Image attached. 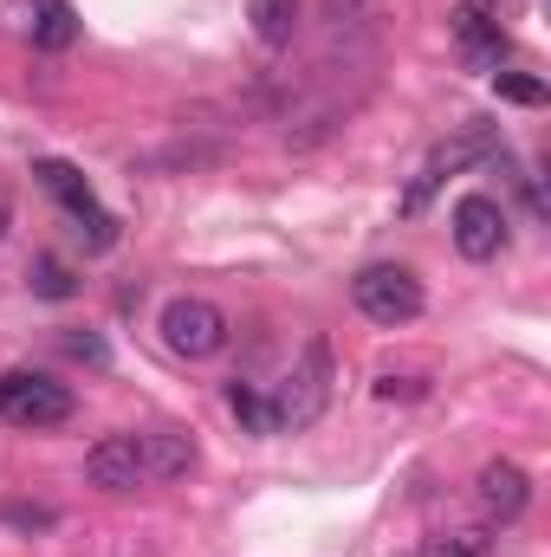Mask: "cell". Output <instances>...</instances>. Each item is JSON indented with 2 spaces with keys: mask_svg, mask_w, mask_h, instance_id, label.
Wrapping results in <instances>:
<instances>
[{
  "mask_svg": "<svg viewBox=\"0 0 551 557\" xmlns=\"http://www.w3.org/2000/svg\"><path fill=\"white\" fill-rule=\"evenodd\" d=\"M33 285H39L46 298H65V292H72V278H65L59 260H39V267H33Z\"/></svg>",
  "mask_w": 551,
  "mask_h": 557,
  "instance_id": "obj_16",
  "label": "cell"
},
{
  "mask_svg": "<svg viewBox=\"0 0 551 557\" xmlns=\"http://www.w3.org/2000/svg\"><path fill=\"white\" fill-rule=\"evenodd\" d=\"M78 39V13L65 0H33V46L39 52H65Z\"/></svg>",
  "mask_w": 551,
  "mask_h": 557,
  "instance_id": "obj_11",
  "label": "cell"
},
{
  "mask_svg": "<svg viewBox=\"0 0 551 557\" xmlns=\"http://www.w3.org/2000/svg\"><path fill=\"white\" fill-rule=\"evenodd\" d=\"M85 473H91V486H105V493H131L143 480L137 434H105V441L85 454Z\"/></svg>",
  "mask_w": 551,
  "mask_h": 557,
  "instance_id": "obj_8",
  "label": "cell"
},
{
  "mask_svg": "<svg viewBox=\"0 0 551 557\" xmlns=\"http://www.w3.org/2000/svg\"><path fill=\"white\" fill-rule=\"evenodd\" d=\"M137 460H143V480H182L201 460V447L182 428H149V434H137Z\"/></svg>",
  "mask_w": 551,
  "mask_h": 557,
  "instance_id": "obj_7",
  "label": "cell"
},
{
  "mask_svg": "<svg viewBox=\"0 0 551 557\" xmlns=\"http://www.w3.org/2000/svg\"><path fill=\"white\" fill-rule=\"evenodd\" d=\"M247 20H254V39H260V46H292V33H298V0H247Z\"/></svg>",
  "mask_w": 551,
  "mask_h": 557,
  "instance_id": "obj_12",
  "label": "cell"
},
{
  "mask_svg": "<svg viewBox=\"0 0 551 557\" xmlns=\"http://www.w3.org/2000/svg\"><path fill=\"white\" fill-rule=\"evenodd\" d=\"M0 234H7V195H0Z\"/></svg>",
  "mask_w": 551,
  "mask_h": 557,
  "instance_id": "obj_18",
  "label": "cell"
},
{
  "mask_svg": "<svg viewBox=\"0 0 551 557\" xmlns=\"http://www.w3.org/2000/svg\"><path fill=\"white\" fill-rule=\"evenodd\" d=\"M415 557H487V539L480 532H441V539H428Z\"/></svg>",
  "mask_w": 551,
  "mask_h": 557,
  "instance_id": "obj_13",
  "label": "cell"
},
{
  "mask_svg": "<svg viewBox=\"0 0 551 557\" xmlns=\"http://www.w3.org/2000/svg\"><path fill=\"white\" fill-rule=\"evenodd\" d=\"M33 175H39V182H46V188H52V195L65 201V214L78 221V240H85L91 253H105V247L118 240V221H111V214L98 208V195H91V182H85V175H78L72 162H59V156H46V162H33Z\"/></svg>",
  "mask_w": 551,
  "mask_h": 557,
  "instance_id": "obj_3",
  "label": "cell"
},
{
  "mask_svg": "<svg viewBox=\"0 0 551 557\" xmlns=\"http://www.w3.org/2000/svg\"><path fill=\"white\" fill-rule=\"evenodd\" d=\"M454 39H461V52H467L480 72H493V65L506 59V33H500V20H487L480 7H461V13H454Z\"/></svg>",
  "mask_w": 551,
  "mask_h": 557,
  "instance_id": "obj_10",
  "label": "cell"
},
{
  "mask_svg": "<svg viewBox=\"0 0 551 557\" xmlns=\"http://www.w3.org/2000/svg\"><path fill=\"white\" fill-rule=\"evenodd\" d=\"M162 344H169L175 357H188V363L215 357V350L228 344L221 305H208V298H175V305H162Z\"/></svg>",
  "mask_w": 551,
  "mask_h": 557,
  "instance_id": "obj_5",
  "label": "cell"
},
{
  "mask_svg": "<svg viewBox=\"0 0 551 557\" xmlns=\"http://www.w3.org/2000/svg\"><path fill=\"white\" fill-rule=\"evenodd\" d=\"M228 403H234V416L247 421L254 434H267V403H260L254 389H241V383H234V396H228Z\"/></svg>",
  "mask_w": 551,
  "mask_h": 557,
  "instance_id": "obj_15",
  "label": "cell"
},
{
  "mask_svg": "<svg viewBox=\"0 0 551 557\" xmlns=\"http://www.w3.org/2000/svg\"><path fill=\"white\" fill-rule=\"evenodd\" d=\"M454 247H461V260H493L500 247H506V208L493 201V195H461L454 201Z\"/></svg>",
  "mask_w": 551,
  "mask_h": 557,
  "instance_id": "obj_6",
  "label": "cell"
},
{
  "mask_svg": "<svg viewBox=\"0 0 551 557\" xmlns=\"http://www.w3.org/2000/svg\"><path fill=\"white\" fill-rule=\"evenodd\" d=\"M331 383H338V370H331V344L311 337V344L298 350V363L279 376L273 403H267V434H298V428H311V421L331 409Z\"/></svg>",
  "mask_w": 551,
  "mask_h": 557,
  "instance_id": "obj_1",
  "label": "cell"
},
{
  "mask_svg": "<svg viewBox=\"0 0 551 557\" xmlns=\"http://www.w3.org/2000/svg\"><path fill=\"white\" fill-rule=\"evenodd\" d=\"M377 396H383V403H396V396H421V383H415V376H383Z\"/></svg>",
  "mask_w": 551,
  "mask_h": 557,
  "instance_id": "obj_17",
  "label": "cell"
},
{
  "mask_svg": "<svg viewBox=\"0 0 551 557\" xmlns=\"http://www.w3.org/2000/svg\"><path fill=\"white\" fill-rule=\"evenodd\" d=\"M500 98L506 104H546V85L526 78V72H500Z\"/></svg>",
  "mask_w": 551,
  "mask_h": 557,
  "instance_id": "obj_14",
  "label": "cell"
},
{
  "mask_svg": "<svg viewBox=\"0 0 551 557\" xmlns=\"http://www.w3.org/2000/svg\"><path fill=\"white\" fill-rule=\"evenodd\" d=\"M0 421H13V428H59V421H72V389L46 383V376H26V370H7L0 376Z\"/></svg>",
  "mask_w": 551,
  "mask_h": 557,
  "instance_id": "obj_4",
  "label": "cell"
},
{
  "mask_svg": "<svg viewBox=\"0 0 551 557\" xmlns=\"http://www.w3.org/2000/svg\"><path fill=\"white\" fill-rule=\"evenodd\" d=\"M351 298H357V311L370 324H390V331L421 318V278L409 267H364V273L351 278Z\"/></svg>",
  "mask_w": 551,
  "mask_h": 557,
  "instance_id": "obj_2",
  "label": "cell"
},
{
  "mask_svg": "<svg viewBox=\"0 0 551 557\" xmlns=\"http://www.w3.org/2000/svg\"><path fill=\"white\" fill-rule=\"evenodd\" d=\"M526 499H532V480H526V467H513V460H487L480 467V506H487V519H519L526 512Z\"/></svg>",
  "mask_w": 551,
  "mask_h": 557,
  "instance_id": "obj_9",
  "label": "cell"
}]
</instances>
